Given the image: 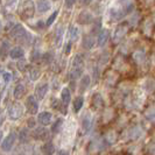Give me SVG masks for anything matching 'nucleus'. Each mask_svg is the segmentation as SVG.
<instances>
[{
    "mask_svg": "<svg viewBox=\"0 0 155 155\" xmlns=\"http://www.w3.org/2000/svg\"><path fill=\"white\" fill-rule=\"evenodd\" d=\"M19 13H20L21 18L25 19V20L31 19L35 14V4H34V1L33 0H25L22 2V5L20 6Z\"/></svg>",
    "mask_w": 155,
    "mask_h": 155,
    "instance_id": "f257e3e1",
    "label": "nucleus"
},
{
    "mask_svg": "<svg viewBox=\"0 0 155 155\" xmlns=\"http://www.w3.org/2000/svg\"><path fill=\"white\" fill-rule=\"evenodd\" d=\"M23 114V106L20 103H13L8 109V118L13 121L20 119Z\"/></svg>",
    "mask_w": 155,
    "mask_h": 155,
    "instance_id": "f03ea898",
    "label": "nucleus"
},
{
    "mask_svg": "<svg viewBox=\"0 0 155 155\" xmlns=\"http://www.w3.org/2000/svg\"><path fill=\"white\" fill-rule=\"evenodd\" d=\"M16 138H18L16 133L15 132H11L7 137L5 138V139L1 141L0 148H1L4 152H9V150H12V148L14 147V145H15Z\"/></svg>",
    "mask_w": 155,
    "mask_h": 155,
    "instance_id": "7ed1b4c3",
    "label": "nucleus"
},
{
    "mask_svg": "<svg viewBox=\"0 0 155 155\" xmlns=\"http://www.w3.org/2000/svg\"><path fill=\"white\" fill-rule=\"evenodd\" d=\"M11 36L14 40H16V41H18V40H19V41H22V40H25L28 36V33L23 28L22 25L18 23V25H14V26H13V28H11Z\"/></svg>",
    "mask_w": 155,
    "mask_h": 155,
    "instance_id": "20e7f679",
    "label": "nucleus"
},
{
    "mask_svg": "<svg viewBox=\"0 0 155 155\" xmlns=\"http://www.w3.org/2000/svg\"><path fill=\"white\" fill-rule=\"evenodd\" d=\"M31 135H33V138L35 140H39V141H46V140L49 139V137H50V132H49V130L46 128L45 126H42V127H38V128H35L33 133H31Z\"/></svg>",
    "mask_w": 155,
    "mask_h": 155,
    "instance_id": "39448f33",
    "label": "nucleus"
},
{
    "mask_svg": "<svg viewBox=\"0 0 155 155\" xmlns=\"http://www.w3.org/2000/svg\"><path fill=\"white\" fill-rule=\"evenodd\" d=\"M26 109L29 114H36L39 111V103L34 96H28L26 99Z\"/></svg>",
    "mask_w": 155,
    "mask_h": 155,
    "instance_id": "423d86ee",
    "label": "nucleus"
},
{
    "mask_svg": "<svg viewBox=\"0 0 155 155\" xmlns=\"http://www.w3.org/2000/svg\"><path fill=\"white\" fill-rule=\"evenodd\" d=\"M127 31H128V23H121L117 27L116 31H114V35H113V41L114 42H118L120 40L124 38L125 35L127 34Z\"/></svg>",
    "mask_w": 155,
    "mask_h": 155,
    "instance_id": "0eeeda50",
    "label": "nucleus"
},
{
    "mask_svg": "<svg viewBox=\"0 0 155 155\" xmlns=\"http://www.w3.org/2000/svg\"><path fill=\"white\" fill-rule=\"evenodd\" d=\"M127 135H128V139L130 140H139L145 135V131L140 126H134V127L128 130Z\"/></svg>",
    "mask_w": 155,
    "mask_h": 155,
    "instance_id": "6e6552de",
    "label": "nucleus"
},
{
    "mask_svg": "<svg viewBox=\"0 0 155 155\" xmlns=\"http://www.w3.org/2000/svg\"><path fill=\"white\" fill-rule=\"evenodd\" d=\"M48 90H49L48 83H40V84H38L36 87H35V96H36V98L39 101H42L46 97Z\"/></svg>",
    "mask_w": 155,
    "mask_h": 155,
    "instance_id": "1a4fd4ad",
    "label": "nucleus"
},
{
    "mask_svg": "<svg viewBox=\"0 0 155 155\" xmlns=\"http://www.w3.org/2000/svg\"><path fill=\"white\" fill-rule=\"evenodd\" d=\"M77 22L81 25H89V23L93 22V16L90 12L87 11H83L81 12L77 16Z\"/></svg>",
    "mask_w": 155,
    "mask_h": 155,
    "instance_id": "9d476101",
    "label": "nucleus"
},
{
    "mask_svg": "<svg viewBox=\"0 0 155 155\" xmlns=\"http://www.w3.org/2000/svg\"><path fill=\"white\" fill-rule=\"evenodd\" d=\"M91 126H92V116L89 112H86L85 114L82 117V130L85 133H87L90 131Z\"/></svg>",
    "mask_w": 155,
    "mask_h": 155,
    "instance_id": "9b49d317",
    "label": "nucleus"
},
{
    "mask_svg": "<svg viewBox=\"0 0 155 155\" xmlns=\"http://www.w3.org/2000/svg\"><path fill=\"white\" fill-rule=\"evenodd\" d=\"M72 70H77V71H83L84 70V58L81 54H77L74 57Z\"/></svg>",
    "mask_w": 155,
    "mask_h": 155,
    "instance_id": "f8f14e48",
    "label": "nucleus"
},
{
    "mask_svg": "<svg viewBox=\"0 0 155 155\" xmlns=\"http://www.w3.org/2000/svg\"><path fill=\"white\" fill-rule=\"evenodd\" d=\"M51 119H53V114L50 113V112H41L38 117V121H39L40 124L42 125V126H47V125H49L51 123Z\"/></svg>",
    "mask_w": 155,
    "mask_h": 155,
    "instance_id": "ddd939ff",
    "label": "nucleus"
},
{
    "mask_svg": "<svg viewBox=\"0 0 155 155\" xmlns=\"http://www.w3.org/2000/svg\"><path fill=\"white\" fill-rule=\"evenodd\" d=\"M109 38H110V31L107 29H101L99 31V34H98V38H97V45L99 47L105 46Z\"/></svg>",
    "mask_w": 155,
    "mask_h": 155,
    "instance_id": "4468645a",
    "label": "nucleus"
},
{
    "mask_svg": "<svg viewBox=\"0 0 155 155\" xmlns=\"http://www.w3.org/2000/svg\"><path fill=\"white\" fill-rule=\"evenodd\" d=\"M25 92H26V87L22 83H19L16 84L14 90H13V96L15 99H21L23 96H25Z\"/></svg>",
    "mask_w": 155,
    "mask_h": 155,
    "instance_id": "2eb2a0df",
    "label": "nucleus"
},
{
    "mask_svg": "<svg viewBox=\"0 0 155 155\" xmlns=\"http://www.w3.org/2000/svg\"><path fill=\"white\" fill-rule=\"evenodd\" d=\"M38 11L40 13H46L51 8V4L48 0H38Z\"/></svg>",
    "mask_w": 155,
    "mask_h": 155,
    "instance_id": "dca6fc26",
    "label": "nucleus"
},
{
    "mask_svg": "<svg viewBox=\"0 0 155 155\" xmlns=\"http://www.w3.org/2000/svg\"><path fill=\"white\" fill-rule=\"evenodd\" d=\"M23 49L22 48H20V47H14V48H12L11 50H9V56H11V58H13V60H19V58H21L23 57Z\"/></svg>",
    "mask_w": 155,
    "mask_h": 155,
    "instance_id": "f3484780",
    "label": "nucleus"
},
{
    "mask_svg": "<svg viewBox=\"0 0 155 155\" xmlns=\"http://www.w3.org/2000/svg\"><path fill=\"white\" fill-rule=\"evenodd\" d=\"M82 46L84 49L86 50H90V49H92L93 46H94V39H93L91 35H86L83 38V42H82Z\"/></svg>",
    "mask_w": 155,
    "mask_h": 155,
    "instance_id": "a211bd4d",
    "label": "nucleus"
},
{
    "mask_svg": "<svg viewBox=\"0 0 155 155\" xmlns=\"http://www.w3.org/2000/svg\"><path fill=\"white\" fill-rule=\"evenodd\" d=\"M61 101H62V104L64 106H67L68 104L71 101V92L68 87H64L61 92Z\"/></svg>",
    "mask_w": 155,
    "mask_h": 155,
    "instance_id": "6ab92c4d",
    "label": "nucleus"
},
{
    "mask_svg": "<svg viewBox=\"0 0 155 155\" xmlns=\"http://www.w3.org/2000/svg\"><path fill=\"white\" fill-rule=\"evenodd\" d=\"M103 104H104V101H103V97H101V94H99V93H96V94H94V96L92 97L91 105H92V106L96 110H98V109H101V106H103Z\"/></svg>",
    "mask_w": 155,
    "mask_h": 155,
    "instance_id": "aec40b11",
    "label": "nucleus"
},
{
    "mask_svg": "<svg viewBox=\"0 0 155 155\" xmlns=\"http://www.w3.org/2000/svg\"><path fill=\"white\" fill-rule=\"evenodd\" d=\"M43 155H53L55 153V145L53 142H46L41 148Z\"/></svg>",
    "mask_w": 155,
    "mask_h": 155,
    "instance_id": "412c9836",
    "label": "nucleus"
},
{
    "mask_svg": "<svg viewBox=\"0 0 155 155\" xmlns=\"http://www.w3.org/2000/svg\"><path fill=\"white\" fill-rule=\"evenodd\" d=\"M18 138H19V141L21 143H27L29 141V132H28V130L27 128H22L19 132V134H18Z\"/></svg>",
    "mask_w": 155,
    "mask_h": 155,
    "instance_id": "4be33fe9",
    "label": "nucleus"
},
{
    "mask_svg": "<svg viewBox=\"0 0 155 155\" xmlns=\"http://www.w3.org/2000/svg\"><path fill=\"white\" fill-rule=\"evenodd\" d=\"M8 48H9V45H8L7 41H4L1 43V47H0V57L2 61L6 60V57L8 56Z\"/></svg>",
    "mask_w": 155,
    "mask_h": 155,
    "instance_id": "5701e85b",
    "label": "nucleus"
},
{
    "mask_svg": "<svg viewBox=\"0 0 155 155\" xmlns=\"http://www.w3.org/2000/svg\"><path fill=\"white\" fill-rule=\"evenodd\" d=\"M63 26H58L57 27V29L55 31V42H56V46L60 47L61 45V42H62V39H63Z\"/></svg>",
    "mask_w": 155,
    "mask_h": 155,
    "instance_id": "b1692460",
    "label": "nucleus"
},
{
    "mask_svg": "<svg viewBox=\"0 0 155 155\" xmlns=\"http://www.w3.org/2000/svg\"><path fill=\"white\" fill-rule=\"evenodd\" d=\"M90 83H91V79H90V76H83V78L81 79V83H79V90H81V92H83V91H85L86 89H87V86L90 85Z\"/></svg>",
    "mask_w": 155,
    "mask_h": 155,
    "instance_id": "393cba45",
    "label": "nucleus"
},
{
    "mask_svg": "<svg viewBox=\"0 0 155 155\" xmlns=\"http://www.w3.org/2000/svg\"><path fill=\"white\" fill-rule=\"evenodd\" d=\"M83 104H84V98L83 97H77V98H75L74 99V104H72V106H74V111L75 112H79L81 109L83 107Z\"/></svg>",
    "mask_w": 155,
    "mask_h": 155,
    "instance_id": "a878e982",
    "label": "nucleus"
},
{
    "mask_svg": "<svg viewBox=\"0 0 155 155\" xmlns=\"http://www.w3.org/2000/svg\"><path fill=\"white\" fill-rule=\"evenodd\" d=\"M62 127H63V119L62 118H58L54 124H53V126H51V132L55 133V134H57V133L61 132Z\"/></svg>",
    "mask_w": 155,
    "mask_h": 155,
    "instance_id": "bb28decb",
    "label": "nucleus"
},
{
    "mask_svg": "<svg viewBox=\"0 0 155 155\" xmlns=\"http://www.w3.org/2000/svg\"><path fill=\"white\" fill-rule=\"evenodd\" d=\"M105 141L109 145H113L117 141V134L113 131H109V132L105 134Z\"/></svg>",
    "mask_w": 155,
    "mask_h": 155,
    "instance_id": "cd10ccee",
    "label": "nucleus"
},
{
    "mask_svg": "<svg viewBox=\"0 0 155 155\" xmlns=\"http://www.w3.org/2000/svg\"><path fill=\"white\" fill-rule=\"evenodd\" d=\"M145 117L149 123H155V107H149L145 113Z\"/></svg>",
    "mask_w": 155,
    "mask_h": 155,
    "instance_id": "c85d7f7f",
    "label": "nucleus"
},
{
    "mask_svg": "<svg viewBox=\"0 0 155 155\" xmlns=\"http://www.w3.org/2000/svg\"><path fill=\"white\" fill-rule=\"evenodd\" d=\"M69 36H70V40L74 41V42H75L76 40H78V38H79V31H78L77 27H75V26H71V27H70Z\"/></svg>",
    "mask_w": 155,
    "mask_h": 155,
    "instance_id": "c756f323",
    "label": "nucleus"
},
{
    "mask_svg": "<svg viewBox=\"0 0 155 155\" xmlns=\"http://www.w3.org/2000/svg\"><path fill=\"white\" fill-rule=\"evenodd\" d=\"M40 76H41V70L39 68H31V71H29V77H31V81L39 79Z\"/></svg>",
    "mask_w": 155,
    "mask_h": 155,
    "instance_id": "7c9ffc66",
    "label": "nucleus"
},
{
    "mask_svg": "<svg viewBox=\"0 0 155 155\" xmlns=\"http://www.w3.org/2000/svg\"><path fill=\"white\" fill-rule=\"evenodd\" d=\"M57 14H58V12H57V11H55L54 13L48 18V20H47V22H46L47 26H51V25H53V22L55 21V19L57 18Z\"/></svg>",
    "mask_w": 155,
    "mask_h": 155,
    "instance_id": "2f4dec72",
    "label": "nucleus"
},
{
    "mask_svg": "<svg viewBox=\"0 0 155 155\" xmlns=\"http://www.w3.org/2000/svg\"><path fill=\"white\" fill-rule=\"evenodd\" d=\"M39 58H41V55H40V51L39 50H34L31 55V60L33 62H35V61H38Z\"/></svg>",
    "mask_w": 155,
    "mask_h": 155,
    "instance_id": "473e14b6",
    "label": "nucleus"
},
{
    "mask_svg": "<svg viewBox=\"0 0 155 155\" xmlns=\"http://www.w3.org/2000/svg\"><path fill=\"white\" fill-rule=\"evenodd\" d=\"M134 57H135V61L137 62H142L145 60V54L142 51H138V53H135Z\"/></svg>",
    "mask_w": 155,
    "mask_h": 155,
    "instance_id": "72a5a7b5",
    "label": "nucleus"
},
{
    "mask_svg": "<svg viewBox=\"0 0 155 155\" xmlns=\"http://www.w3.org/2000/svg\"><path fill=\"white\" fill-rule=\"evenodd\" d=\"M94 22V26H93V31H101V19L99 20H97V21H93Z\"/></svg>",
    "mask_w": 155,
    "mask_h": 155,
    "instance_id": "f704fd0d",
    "label": "nucleus"
},
{
    "mask_svg": "<svg viewBox=\"0 0 155 155\" xmlns=\"http://www.w3.org/2000/svg\"><path fill=\"white\" fill-rule=\"evenodd\" d=\"M2 78H4L5 83H9V82H11V79H12V74H11V72H4Z\"/></svg>",
    "mask_w": 155,
    "mask_h": 155,
    "instance_id": "c9c22d12",
    "label": "nucleus"
},
{
    "mask_svg": "<svg viewBox=\"0 0 155 155\" xmlns=\"http://www.w3.org/2000/svg\"><path fill=\"white\" fill-rule=\"evenodd\" d=\"M148 152H149L150 154L155 155V140H154V141H152V142L149 143V146H148Z\"/></svg>",
    "mask_w": 155,
    "mask_h": 155,
    "instance_id": "e433bc0d",
    "label": "nucleus"
},
{
    "mask_svg": "<svg viewBox=\"0 0 155 155\" xmlns=\"http://www.w3.org/2000/svg\"><path fill=\"white\" fill-rule=\"evenodd\" d=\"M27 126H28L29 128H33V127H35V126H36V121H35V119H34V118H31V119H28V120H27Z\"/></svg>",
    "mask_w": 155,
    "mask_h": 155,
    "instance_id": "4c0bfd02",
    "label": "nucleus"
},
{
    "mask_svg": "<svg viewBox=\"0 0 155 155\" xmlns=\"http://www.w3.org/2000/svg\"><path fill=\"white\" fill-rule=\"evenodd\" d=\"M75 1H76V0H65V6H67L68 8L74 7V5H75Z\"/></svg>",
    "mask_w": 155,
    "mask_h": 155,
    "instance_id": "58836bf2",
    "label": "nucleus"
},
{
    "mask_svg": "<svg viewBox=\"0 0 155 155\" xmlns=\"http://www.w3.org/2000/svg\"><path fill=\"white\" fill-rule=\"evenodd\" d=\"M78 1H79V4H81L82 6H89L92 0H78Z\"/></svg>",
    "mask_w": 155,
    "mask_h": 155,
    "instance_id": "ea45409f",
    "label": "nucleus"
},
{
    "mask_svg": "<svg viewBox=\"0 0 155 155\" xmlns=\"http://www.w3.org/2000/svg\"><path fill=\"white\" fill-rule=\"evenodd\" d=\"M43 60H45V62H47V63L50 62V61H51V54H49V53L46 54L43 56Z\"/></svg>",
    "mask_w": 155,
    "mask_h": 155,
    "instance_id": "a19ab883",
    "label": "nucleus"
},
{
    "mask_svg": "<svg viewBox=\"0 0 155 155\" xmlns=\"http://www.w3.org/2000/svg\"><path fill=\"white\" fill-rule=\"evenodd\" d=\"M18 0H6V6L7 7H11V6H13L14 4H15Z\"/></svg>",
    "mask_w": 155,
    "mask_h": 155,
    "instance_id": "79ce46f5",
    "label": "nucleus"
},
{
    "mask_svg": "<svg viewBox=\"0 0 155 155\" xmlns=\"http://www.w3.org/2000/svg\"><path fill=\"white\" fill-rule=\"evenodd\" d=\"M57 155H69V152L68 150H65V149H62V150H60Z\"/></svg>",
    "mask_w": 155,
    "mask_h": 155,
    "instance_id": "37998d69",
    "label": "nucleus"
},
{
    "mask_svg": "<svg viewBox=\"0 0 155 155\" xmlns=\"http://www.w3.org/2000/svg\"><path fill=\"white\" fill-rule=\"evenodd\" d=\"M2 121H4V117L1 116V117H0V125L2 124Z\"/></svg>",
    "mask_w": 155,
    "mask_h": 155,
    "instance_id": "c03bdc74",
    "label": "nucleus"
},
{
    "mask_svg": "<svg viewBox=\"0 0 155 155\" xmlns=\"http://www.w3.org/2000/svg\"><path fill=\"white\" fill-rule=\"evenodd\" d=\"M2 135H4V134H2V132H1V131H0V141H1V140H2Z\"/></svg>",
    "mask_w": 155,
    "mask_h": 155,
    "instance_id": "a18cd8bd",
    "label": "nucleus"
},
{
    "mask_svg": "<svg viewBox=\"0 0 155 155\" xmlns=\"http://www.w3.org/2000/svg\"><path fill=\"white\" fill-rule=\"evenodd\" d=\"M21 155H23V154H21Z\"/></svg>",
    "mask_w": 155,
    "mask_h": 155,
    "instance_id": "49530a36",
    "label": "nucleus"
}]
</instances>
